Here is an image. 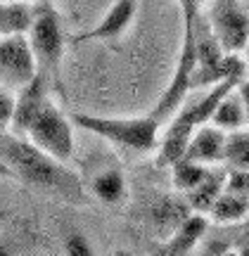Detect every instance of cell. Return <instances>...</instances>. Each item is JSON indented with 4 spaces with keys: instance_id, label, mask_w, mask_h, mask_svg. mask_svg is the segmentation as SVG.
I'll list each match as a JSON object with an SVG mask.
<instances>
[{
    "instance_id": "3",
    "label": "cell",
    "mask_w": 249,
    "mask_h": 256,
    "mask_svg": "<svg viewBox=\"0 0 249 256\" xmlns=\"http://www.w3.org/2000/svg\"><path fill=\"white\" fill-rule=\"evenodd\" d=\"M28 38L34 46V55L38 62V72H43L50 78L55 90H64L62 88V60H64V46L66 36L62 28V19L60 12L52 8V2H38L36 5V17L34 24L28 28Z\"/></svg>"
},
{
    "instance_id": "9",
    "label": "cell",
    "mask_w": 249,
    "mask_h": 256,
    "mask_svg": "<svg viewBox=\"0 0 249 256\" xmlns=\"http://www.w3.org/2000/svg\"><path fill=\"white\" fill-rule=\"evenodd\" d=\"M226 130L218 126H209L204 124L192 133L188 150H185V159L197 162V164H223V150H226Z\"/></svg>"
},
{
    "instance_id": "22",
    "label": "cell",
    "mask_w": 249,
    "mask_h": 256,
    "mask_svg": "<svg viewBox=\"0 0 249 256\" xmlns=\"http://www.w3.org/2000/svg\"><path fill=\"white\" fill-rule=\"evenodd\" d=\"M12 176H14V174H12V168H10V166L0 159V178H12Z\"/></svg>"
},
{
    "instance_id": "5",
    "label": "cell",
    "mask_w": 249,
    "mask_h": 256,
    "mask_svg": "<svg viewBox=\"0 0 249 256\" xmlns=\"http://www.w3.org/2000/svg\"><path fill=\"white\" fill-rule=\"evenodd\" d=\"M204 17L226 52H244L249 43V10L240 0H212Z\"/></svg>"
},
{
    "instance_id": "18",
    "label": "cell",
    "mask_w": 249,
    "mask_h": 256,
    "mask_svg": "<svg viewBox=\"0 0 249 256\" xmlns=\"http://www.w3.org/2000/svg\"><path fill=\"white\" fill-rule=\"evenodd\" d=\"M8 90L10 88L0 86V128H10L12 114H14V98Z\"/></svg>"
},
{
    "instance_id": "11",
    "label": "cell",
    "mask_w": 249,
    "mask_h": 256,
    "mask_svg": "<svg viewBox=\"0 0 249 256\" xmlns=\"http://www.w3.org/2000/svg\"><path fill=\"white\" fill-rule=\"evenodd\" d=\"M36 17V5L26 0H0V36L28 34Z\"/></svg>"
},
{
    "instance_id": "1",
    "label": "cell",
    "mask_w": 249,
    "mask_h": 256,
    "mask_svg": "<svg viewBox=\"0 0 249 256\" xmlns=\"http://www.w3.org/2000/svg\"><path fill=\"white\" fill-rule=\"evenodd\" d=\"M0 159L12 168L14 178L24 180L26 185L57 192L69 200H83V185L78 176L66 168L64 162L34 145L28 138L17 133H0Z\"/></svg>"
},
{
    "instance_id": "12",
    "label": "cell",
    "mask_w": 249,
    "mask_h": 256,
    "mask_svg": "<svg viewBox=\"0 0 249 256\" xmlns=\"http://www.w3.org/2000/svg\"><path fill=\"white\" fill-rule=\"evenodd\" d=\"M90 192L98 202L114 206L126 197V178L119 168H104L90 178Z\"/></svg>"
},
{
    "instance_id": "21",
    "label": "cell",
    "mask_w": 249,
    "mask_h": 256,
    "mask_svg": "<svg viewBox=\"0 0 249 256\" xmlns=\"http://www.w3.org/2000/svg\"><path fill=\"white\" fill-rule=\"evenodd\" d=\"M238 90H240L242 100H244V107H247V121H249V81H242L238 86Z\"/></svg>"
},
{
    "instance_id": "24",
    "label": "cell",
    "mask_w": 249,
    "mask_h": 256,
    "mask_svg": "<svg viewBox=\"0 0 249 256\" xmlns=\"http://www.w3.org/2000/svg\"><path fill=\"white\" fill-rule=\"evenodd\" d=\"M26 2H34V5H38V2H48V0H26Z\"/></svg>"
},
{
    "instance_id": "7",
    "label": "cell",
    "mask_w": 249,
    "mask_h": 256,
    "mask_svg": "<svg viewBox=\"0 0 249 256\" xmlns=\"http://www.w3.org/2000/svg\"><path fill=\"white\" fill-rule=\"evenodd\" d=\"M52 88V83L43 72H38L34 76V81H28L24 88L17 90V98H14V114H12V133L26 138V130L31 126V121L36 119V114L40 112V107L46 104L50 98L48 92Z\"/></svg>"
},
{
    "instance_id": "23",
    "label": "cell",
    "mask_w": 249,
    "mask_h": 256,
    "mask_svg": "<svg viewBox=\"0 0 249 256\" xmlns=\"http://www.w3.org/2000/svg\"><path fill=\"white\" fill-rule=\"evenodd\" d=\"M244 60H247V66H249V43H247V48H244Z\"/></svg>"
},
{
    "instance_id": "14",
    "label": "cell",
    "mask_w": 249,
    "mask_h": 256,
    "mask_svg": "<svg viewBox=\"0 0 249 256\" xmlns=\"http://www.w3.org/2000/svg\"><path fill=\"white\" fill-rule=\"evenodd\" d=\"M249 214V194L238 190H226L218 194V200L214 202V206L209 209V216L218 223H232V220H242Z\"/></svg>"
},
{
    "instance_id": "10",
    "label": "cell",
    "mask_w": 249,
    "mask_h": 256,
    "mask_svg": "<svg viewBox=\"0 0 249 256\" xmlns=\"http://www.w3.org/2000/svg\"><path fill=\"white\" fill-rule=\"evenodd\" d=\"M206 228H209V220H206L202 211L188 214L183 220H178L174 235L159 247V254H171V256L190 254L197 247V242L206 235Z\"/></svg>"
},
{
    "instance_id": "20",
    "label": "cell",
    "mask_w": 249,
    "mask_h": 256,
    "mask_svg": "<svg viewBox=\"0 0 249 256\" xmlns=\"http://www.w3.org/2000/svg\"><path fill=\"white\" fill-rule=\"evenodd\" d=\"M64 252L66 254H72V256H88L92 249H90L88 240L83 238V235H69V238H66Z\"/></svg>"
},
{
    "instance_id": "15",
    "label": "cell",
    "mask_w": 249,
    "mask_h": 256,
    "mask_svg": "<svg viewBox=\"0 0 249 256\" xmlns=\"http://www.w3.org/2000/svg\"><path fill=\"white\" fill-rule=\"evenodd\" d=\"M223 164L228 171H249V130L238 128L226 136V150H223Z\"/></svg>"
},
{
    "instance_id": "19",
    "label": "cell",
    "mask_w": 249,
    "mask_h": 256,
    "mask_svg": "<svg viewBox=\"0 0 249 256\" xmlns=\"http://www.w3.org/2000/svg\"><path fill=\"white\" fill-rule=\"evenodd\" d=\"M202 2L204 0H178L180 12H183V26H194L197 17L202 14Z\"/></svg>"
},
{
    "instance_id": "2",
    "label": "cell",
    "mask_w": 249,
    "mask_h": 256,
    "mask_svg": "<svg viewBox=\"0 0 249 256\" xmlns=\"http://www.w3.org/2000/svg\"><path fill=\"white\" fill-rule=\"evenodd\" d=\"M74 126L90 130L112 145L133 152H150L159 145V126L162 121L150 112L145 116H98V114H72Z\"/></svg>"
},
{
    "instance_id": "17",
    "label": "cell",
    "mask_w": 249,
    "mask_h": 256,
    "mask_svg": "<svg viewBox=\"0 0 249 256\" xmlns=\"http://www.w3.org/2000/svg\"><path fill=\"white\" fill-rule=\"evenodd\" d=\"M209 176V168L204 164H197V162H190V159H178L174 166H171V178H174V185L178 190L190 192L192 188L202 183L204 178Z\"/></svg>"
},
{
    "instance_id": "6",
    "label": "cell",
    "mask_w": 249,
    "mask_h": 256,
    "mask_svg": "<svg viewBox=\"0 0 249 256\" xmlns=\"http://www.w3.org/2000/svg\"><path fill=\"white\" fill-rule=\"evenodd\" d=\"M38 74V62L28 34L0 38V86L17 92Z\"/></svg>"
},
{
    "instance_id": "13",
    "label": "cell",
    "mask_w": 249,
    "mask_h": 256,
    "mask_svg": "<svg viewBox=\"0 0 249 256\" xmlns=\"http://www.w3.org/2000/svg\"><path fill=\"white\" fill-rule=\"evenodd\" d=\"M212 124H214V126H218V128H223L226 133L249 126L247 107H244V100H242V95H240V90H238V88H235L232 92H228V95L221 100V104H218V107H216V112H214Z\"/></svg>"
},
{
    "instance_id": "4",
    "label": "cell",
    "mask_w": 249,
    "mask_h": 256,
    "mask_svg": "<svg viewBox=\"0 0 249 256\" xmlns=\"http://www.w3.org/2000/svg\"><path fill=\"white\" fill-rule=\"evenodd\" d=\"M72 124H74L72 116H66L55 102L48 100L36 114V119L31 121L26 138L34 145H38L40 150L50 152L52 156L66 164L74 156V128H72Z\"/></svg>"
},
{
    "instance_id": "16",
    "label": "cell",
    "mask_w": 249,
    "mask_h": 256,
    "mask_svg": "<svg viewBox=\"0 0 249 256\" xmlns=\"http://www.w3.org/2000/svg\"><path fill=\"white\" fill-rule=\"evenodd\" d=\"M223 188H226V174H212L209 171V176L204 178L202 183L192 188L190 192H185V194H188V202H190V206L194 211L209 214V209L214 206V202L218 200Z\"/></svg>"
},
{
    "instance_id": "8",
    "label": "cell",
    "mask_w": 249,
    "mask_h": 256,
    "mask_svg": "<svg viewBox=\"0 0 249 256\" xmlns=\"http://www.w3.org/2000/svg\"><path fill=\"white\" fill-rule=\"evenodd\" d=\"M136 10H138V0H114L107 14L95 24L92 28L83 31L78 36L72 38V43H86V40H112L119 38L126 28L133 24L136 19Z\"/></svg>"
}]
</instances>
